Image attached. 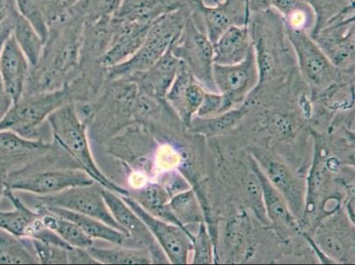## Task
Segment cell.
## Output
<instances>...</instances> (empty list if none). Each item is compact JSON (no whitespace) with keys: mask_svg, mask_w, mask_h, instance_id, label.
I'll return each instance as SVG.
<instances>
[{"mask_svg":"<svg viewBox=\"0 0 355 265\" xmlns=\"http://www.w3.org/2000/svg\"><path fill=\"white\" fill-rule=\"evenodd\" d=\"M83 26L84 22L70 12L64 20L51 26L41 59L31 67L24 93L60 89L78 76Z\"/></svg>","mask_w":355,"mask_h":265,"instance_id":"cell-1","label":"cell"},{"mask_svg":"<svg viewBox=\"0 0 355 265\" xmlns=\"http://www.w3.org/2000/svg\"><path fill=\"white\" fill-rule=\"evenodd\" d=\"M74 102L61 106L48 117L54 141L62 148L77 166L85 171L93 180L119 196H129L127 189L112 182L100 170L93 157L85 123L82 121Z\"/></svg>","mask_w":355,"mask_h":265,"instance_id":"cell-2","label":"cell"},{"mask_svg":"<svg viewBox=\"0 0 355 265\" xmlns=\"http://www.w3.org/2000/svg\"><path fill=\"white\" fill-rule=\"evenodd\" d=\"M192 8L179 9L161 16L150 25L146 38L128 60L105 69L108 82L127 79L153 67L179 40Z\"/></svg>","mask_w":355,"mask_h":265,"instance_id":"cell-3","label":"cell"},{"mask_svg":"<svg viewBox=\"0 0 355 265\" xmlns=\"http://www.w3.org/2000/svg\"><path fill=\"white\" fill-rule=\"evenodd\" d=\"M76 94L72 83L51 92L24 94L0 122V130H10L26 138L37 139L42 123L61 106L74 102Z\"/></svg>","mask_w":355,"mask_h":265,"instance_id":"cell-4","label":"cell"},{"mask_svg":"<svg viewBox=\"0 0 355 265\" xmlns=\"http://www.w3.org/2000/svg\"><path fill=\"white\" fill-rule=\"evenodd\" d=\"M40 160L20 169L9 171L6 187L12 191L48 196L60 193L77 186L90 185L95 182L88 173L80 168L53 167L46 166Z\"/></svg>","mask_w":355,"mask_h":265,"instance_id":"cell-5","label":"cell"},{"mask_svg":"<svg viewBox=\"0 0 355 265\" xmlns=\"http://www.w3.org/2000/svg\"><path fill=\"white\" fill-rule=\"evenodd\" d=\"M195 78L209 92H218L213 79L214 48L206 34L201 16L192 9L179 40L171 48Z\"/></svg>","mask_w":355,"mask_h":265,"instance_id":"cell-6","label":"cell"},{"mask_svg":"<svg viewBox=\"0 0 355 265\" xmlns=\"http://www.w3.org/2000/svg\"><path fill=\"white\" fill-rule=\"evenodd\" d=\"M285 32L295 53L299 73L303 82L311 89L313 96H320L345 76L354 74L336 69L306 32L286 28Z\"/></svg>","mask_w":355,"mask_h":265,"instance_id":"cell-7","label":"cell"},{"mask_svg":"<svg viewBox=\"0 0 355 265\" xmlns=\"http://www.w3.org/2000/svg\"><path fill=\"white\" fill-rule=\"evenodd\" d=\"M354 6H350L320 31L309 35L336 69L344 72L354 73Z\"/></svg>","mask_w":355,"mask_h":265,"instance_id":"cell-8","label":"cell"},{"mask_svg":"<svg viewBox=\"0 0 355 265\" xmlns=\"http://www.w3.org/2000/svg\"><path fill=\"white\" fill-rule=\"evenodd\" d=\"M101 187L96 182L90 185L73 187L53 195L35 196V203L46 207H58L92 216L123 232L110 212L103 197Z\"/></svg>","mask_w":355,"mask_h":265,"instance_id":"cell-9","label":"cell"},{"mask_svg":"<svg viewBox=\"0 0 355 265\" xmlns=\"http://www.w3.org/2000/svg\"><path fill=\"white\" fill-rule=\"evenodd\" d=\"M127 205L146 225L155 240L162 248L170 264H187L192 253L193 232L182 226L162 221L144 211L132 197L121 196Z\"/></svg>","mask_w":355,"mask_h":265,"instance_id":"cell-10","label":"cell"},{"mask_svg":"<svg viewBox=\"0 0 355 265\" xmlns=\"http://www.w3.org/2000/svg\"><path fill=\"white\" fill-rule=\"evenodd\" d=\"M213 79L218 92L234 106L241 105L257 88L259 74L253 46L246 59L234 65L213 66Z\"/></svg>","mask_w":355,"mask_h":265,"instance_id":"cell-11","label":"cell"},{"mask_svg":"<svg viewBox=\"0 0 355 265\" xmlns=\"http://www.w3.org/2000/svg\"><path fill=\"white\" fill-rule=\"evenodd\" d=\"M101 191L110 212L128 238L135 241L141 248H147L153 257V264H170L146 225L122 197L104 187H101Z\"/></svg>","mask_w":355,"mask_h":265,"instance_id":"cell-12","label":"cell"},{"mask_svg":"<svg viewBox=\"0 0 355 265\" xmlns=\"http://www.w3.org/2000/svg\"><path fill=\"white\" fill-rule=\"evenodd\" d=\"M252 157L256 160L267 179L286 199L296 219H302L306 211L305 191L292 171L272 155L257 150Z\"/></svg>","mask_w":355,"mask_h":265,"instance_id":"cell-13","label":"cell"},{"mask_svg":"<svg viewBox=\"0 0 355 265\" xmlns=\"http://www.w3.org/2000/svg\"><path fill=\"white\" fill-rule=\"evenodd\" d=\"M193 8L201 16L206 34L212 44L232 26L250 24L247 0H221L216 6H207L200 0Z\"/></svg>","mask_w":355,"mask_h":265,"instance_id":"cell-14","label":"cell"},{"mask_svg":"<svg viewBox=\"0 0 355 265\" xmlns=\"http://www.w3.org/2000/svg\"><path fill=\"white\" fill-rule=\"evenodd\" d=\"M206 92L207 90L182 62L164 101L175 111L183 124L189 128L205 99Z\"/></svg>","mask_w":355,"mask_h":265,"instance_id":"cell-15","label":"cell"},{"mask_svg":"<svg viewBox=\"0 0 355 265\" xmlns=\"http://www.w3.org/2000/svg\"><path fill=\"white\" fill-rule=\"evenodd\" d=\"M114 37L111 46L98 60L100 66L109 69L133 56L143 44L150 25L139 24L112 15Z\"/></svg>","mask_w":355,"mask_h":265,"instance_id":"cell-16","label":"cell"},{"mask_svg":"<svg viewBox=\"0 0 355 265\" xmlns=\"http://www.w3.org/2000/svg\"><path fill=\"white\" fill-rule=\"evenodd\" d=\"M31 66L12 33L0 51V78L15 103L24 96Z\"/></svg>","mask_w":355,"mask_h":265,"instance_id":"cell-17","label":"cell"},{"mask_svg":"<svg viewBox=\"0 0 355 265\" xmlns=\"http://www.w3.org/2000/svg\"><path fill=\"white\" fill-rule=\"evenodd\" d=\"M51 145L38 139L21 137L10 130H0V166L6 169L27 164L46 156Z\"/></svg>","mask_w":355,"mask_h":265,"instance_id":"cell-18","label":"cell"},{"mask_svg":"<svg viewBox=\"0 0 355 265\" xmlns=\"http://www.w3.org/2000/svg\"><path fill=\"white\" fill-rule=\"evenodd\" d=\"M180 64L182 62L170 49L150 69L127 79L134 82L140 92L164 101L168 90L179 72Z\"/></svg>","mask_w":355,"mask_h":265,"instance_id":"cell-19","label":"cell"},{"mask_svg":"<svg viewBox=\"0 0 355 265\" xmlns=\"http://www.w3.org/2000/svg\"><path fill=\"white\" fill-rule=\"evenodd\" d=\"M251 167L259 180L264 209L269 222L285 234L298 231V221L293 216L286 199L267 179L253 157L251 160Z\"/></svg>","mask_w":355,"mask_h":265,"instance_id":"cell-20","label":"cell"},{"mask_svg":"<svg viewBox=\"0 0 355 265\" xmlns=\"http://www.w3.org/2000/svg\"><path fill=\"white\" fill-rule=\"evenodd\" d=\"M188 8H193L189 0H121L114 16L150 26L168 12Z\"/></svg>","mask_w":355,"mask_h":265,"instance_id":"cell-21","label":"cell"},{"mask_svg":"<svg viewBox=\"0 0 355 265\" xmlns=\"http://www.w3.org/2000/svg\"><path fill=\"white\" fill-rule=\"evenodd\" d=\"M4 196L11 202L14 210L0 212V229L19 237L31 239L41 224L40 212L26 205L15 191L6 187Z\"/></svg>","mask_w":355,"mask_h":265,"instance_id":"cell-22","label":"cell"},{"mask_svg":"<svg viewBox=\"0 0 355 265\" xmlns=\"http://www.w3.org/2000/svg\"><path fill=\"white\" fill-rule=\"evenodd\" d=\"M114 37L112 16L84 22L80 66L84 63L98 61L111 46Z\"/></svg>","mask_w":355,"mask_h":265,"instance_id":"cell-23","label":"cell"},{"mask_svg":"<svg viewBox=\"0 0 355 265\" xmlns=\"http://www.w3.org/2000/svg\"><path fill=\"white\" fill-rule=\"evenodd\" d=\"M252 46L250 26H232L213 44L214 64L240 63L246 59Z\"/></svg>","mask_w":355,"mask_h":265,"instance_id":"cell-24","label":"cell"},{"mask_svg":"<svg viewBox=\"0 0 355 265\" xmlns=\"http://www.w3.org/2000/svg\"><path fill=\"white\" fill-rule=\"evenodd\" d=\"M128 192L129 196L150 215L183 228L177 221L171 209L170 200L172 196L164 189L162 184L148 182L134 190L133 192Z\"/></svg>","mask_w":355,"mask_h":265,"instance_id":"cell-25","label":"cell"},{"mask_svg":"<svg viewBox=\"0 0 355 265\" xmlns=\"http://www.w3.org/2000/svg\"><path fill=\"white\" fill-rule=\"evenodd\" d=\"M46 208L55 214L64 216L73 222L93 240L105 241L116 246L124 245L125 242L128 240V236L123 232L112 228L111 225L105 224V222L99 221V219L92 218V216L67 211V210L58 208V207H46Z\"/></svg>","mask_w":355,"mask_h":265,"instance_id":"cell-26","label":"cell"},{"mask_svg":"<svg viewBox=\"0 0 355 265\" xmlns=\"http://www.w3.org/2000/svg\"><path fill=\"white\" fill-rule=\"evenodd\" d=\"M272 8L280 15L285 28L309 35L314 30L315 14L304 0H272Z\"/></svg>","mask_w":355,"mask_h":265,"instance_id":"cell-27","label":"cell"},{"mask_svg":"<svg viewBox=\"0 0 355 265\" xmlns=\"http://www.w3.org/2000/svg\"><path fill=\"white\" fill-rule=\"evenodd\" d=\"M32 209L40 212L42 221L51 230L56 232L71 247L78 248H88L94 243V240L89 237L78 225L64 216L51 212L43 205L35 203Z\"/></svg>","mask_w":355,"mask_h":265,"instance_id":"cell-28","label":"cell"},{"mask_svg":"<svg viewBox=\"0 0 355 265\" xmlns=\"http://www.w3.org/2000/svg\"><path fill=\"white\" fill-rule=\"evenodd\" d=\"M11 27L12 37L27 57L31 67L37 66L43 53L44 42L30 22L22 17L16 6L11 12Z\"/></svg>","mask_w":355,"mask_h":265,"instance_id":"cell-29","label":"cell"},{"mask_svg":"<svg viewBox=\"0 0 355 265\" xmlns=\"http://www.w3.org/2000/svg\"><path fill=\"white\" fill-rule=\"evenodd\" d=\"M345 234L343 229L338 228L337 221H328L318 228L316 242L331 259L347 261L350 250H353L354 239L349 240L350 235L345 236Z\"/></svg>","mask_w":355,"mask_h":265,"instance_id":"cell-30","label":"cell"},{"mask_svg":"<svg viewBox=\"0 0 355 265\" xmlns=\"http://www.w3.org/2000/svg\"><path fill=\"white\" fill-rule=\"evenodd\" d=\"M40 264L31 239L0 229V264Z\"/></svg>","mask_w":355,"mask_h":265,"instance_id":"cell-31","label":"cell"},{"mask_svg":"<svg viewBox=\"0 0 355 265\" xmlns=\"http://www.w3.org/2000/svg\"><path fill=\"white\" fill-rule=\"evenodd\" d=\"M99 248L90 246L86 248L99 264H153L150 251L144 248Z\"/></svg>","mask_w":355,"mask_h":265,"instance_id":"cell-32","label":"cell"},{"mask_svg":"<svg viewBox=\"0 0 355 265\" xmlns=\"http://www.w3.org/2000/svg\"><path fill=\"white\" fill-rule=\"evenodd\" d=\"M247 112L246 106H242L241 108L232 109L215 117L201 118L193 116L189 128L196 134L205 135V137H215L231 130L241 121Z\"/></svg>","mask_w":355,"mask_h":265,"instance_id":"cell-33","label":"cell"},{"mask_svg":"<svg viewBox=\"0 0 355 265\" xmlns=\"http://www.w3.org/2000/svg\"><path fill=\"white\" fill-rule=\"evenodd\" d=\"M170 207L183 228L205 222L198 198L191 189L173 196L170 200Z\"/></svg>","mask_w":355,"mask_h":265,"instance_id":"cell-34","label":"cell"},{"mask_svg":"<svg viewBox=\"0 0 355 265\" xmlns=\"http://www.w3.org/2000/svg\"><path fill=\"white\" fill-rule=\"evenodd\" d=\"M311 6L315 14L314 30L309 35L320 31L326 24L347 10L354 6V0H304Z\"/></svg>","mask_w":355,"mask_h":265,"instance_id":"cell-35","label":"cell"},{"mask_svg":"<svg viewBox=\"0 0 355 265\" xmlns=\"http://www.w3.org/2000/svg\"><path fill=\"white\" fill-rule=\"evenodd\" d=\"M15 3L22 17L30 22L45 43L49 35L50 28L40 0H15Z\"/></svg>","mask_w":355,"mask_h":265,"instance_id":"cell-36","label":"cell"},{"mask_svg":"<svg viewBox=\"0 0 355 265\" xmlns=\"http://www.w3.org/2000/svg\"><path fill=\"white\" fill-rule=\"evenodd\" d=\"M193 234V259L192 263L196 264H209L213 263V245L211 236H209L205 223L198 225V232Z\"/></svg>","mask_w":355,"mask_h":265,"instance_id":"cell-37","label":"cell"},{"mask_svg":"<svg viewBox=\"0 0 355 265\" xmlns=\"http://www.w3.org/2000/svg\"><path fill=\"white\" fill-rule=\"evenodd\" d=\"M234 108V105L222 94L206 92L205 99L195 116L201 118L215 117Z\"/></svg>","mask_w":355,"mask_h":265,"instance_id":"cell-38","label":"cell"},{"mask_svg":"<svg viewBox=\"0 0 355 265\" xmlns=\"http://www.w3.org/2000/svg\"><path fill=\"white\" fill-rule=\"evenodd\" d=\"M49 28L64 20L80 0H40Z\"/></svg>","mask_w":355,"mask_h":265,"instance_id":"cell-39","label":"cell"},{"mask_svg":"<svg viewBox=\"0 0 355 265\" xmlns=\"http://www.w3.org/2000/svg\"><path fill=\"white\" fill-rule=\"evenodd\" d=\"M246 192L248 203H250L253 211L256 212L259 221L266 223V224L270 223L267 218L266 209H264L263 193H261L259 180H258L257 174L254 173L253 170H252L250 176L247 177Z\"/></svg>","mask_w":355,"mask_h":265,"instance_id":"cell-40","label":"cell"},{"mask_svg":"<svg viewBox=\"0 0 355 265\" xmlns=\"http://www.w3.org/2000/svg\"><path fill=\"white\" fill-rule=\"evenodd\" d=\"M40 264H69V250L31 239Z\"/></svg>","mask_w":355,"mask_h":265,"instance_id":"cell-41","label":"cell"},{"mask_svg":"<svg viewBox=\"0 0 355 265\" xmlns=\"http://www.w3.org/2000/svg\"><path fill=\"white\" fill-rule=\"evenodd\" d=\"M161 184H162L164 189L167 190V192L172 197L177 195V194L190 189L189 185H188V183L186 182V180L182 176H173L167 177L166 180Z\"/></svg>","mask_w":355,"mask_h":265,"instance_id":"cell-42","label":"cell"},{"mask_svg":"<svg viewBox=\"0 0 355 265\" xmlns=\"http://www.w3.org/2000/svg\"><path fill=\"white\" fill-rule=\"evenodd\" d=\"M15 0H0V31L11 28V12L15 8Z\"/></svg>","mask_w":355,"mask_h":265,"instance_id":"cell-43","label":"cell"},{"mask_svg":"<svg viewBox=\"0 0 355 265\" xmlns=\"http://www.w3.org/2000/svg\"><path fill=\"white\" fill-rule=\"evenodd\" d=\"M69 264H99L84 248H73L69 250Z\"/></svg>","mask_w":355,"mask_h":265,"instance_id":"cell-44","label":"cell"},{"mask_svg":"<svg viewBox=\"0 0 355 265\" xmlns=\"http://www.w3.org/2000/svg\"><path fill=\"white\" fill-rule=\"evenodd\" d=\"M14 105L11 96L8 95L5 89L1 78H0V122L5 118L6 113Z\"/></svg>","mask_w":355,"mask_h":265,"instance_id":"cell-45","label":"cell"},{"mask_svg":"<svg viewBox=\"0 0 355 265\" xmlns=\"http://www.w3.org/2000/svg\"><path fill=\"white\" fill-rule=\"evenodd\" d=\"M272 0H247L250 14H258L272 9Z\"/></svg>","mask_w":355,"mask_h":265,"instance_id":"cell-46","label":"cell"},{"mask_svg":"<svg viewBox=\"0 0 355 265\" xmlns=\"http://www.w3.org/2000/svg\"><path fill=\"white\" fill-rule=\"evenodd\" d=\"M8 172L9 171L6 169L5 167L0 166V200H1V197L4 196Z\"/></svg>","mask_w":355,"mask_h":265,"instance_id":"cell-47","label":"cell"},{"mask_svg":"<svg viewBox=\"0 0 355 265\" xmlns=\"http://www.w3.org/2000/svg\"><path fill=\"white\" fill-rule=\"evenodd\" d=\"M11 33V28H6L5 30L0 31V51H1L3 44H4L6 38H8Z\"/></svg>","mask_w":355,"mask_h":265,"instance_id":"cell-48","label":"cell"},{"mask_svg":"<svg viewBox=\"0 0 355 265\" xmlns=\"http://www.w3.org/2000/svg\"><path fill=\"white\" fill-rule=\"evenodd\" d=\"M190 2L192 3V5H196V3H198L200 1V0H189Z\"/></svg>","mask_w":355,"mask_h":265,"instance_id":"cell-49","label":"cell"}]
</instances>
